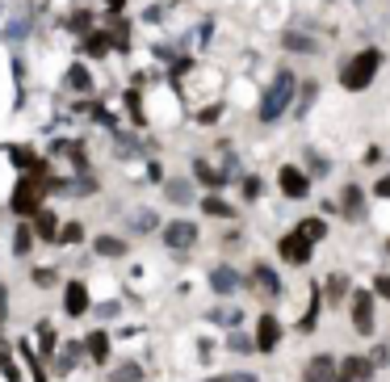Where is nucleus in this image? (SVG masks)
<instances>
[{"instance_id": "nucleus-1", "label": "nucleus", "mask_w": 390, "mask_h": 382, "mask_svg": "<svg viewBox=\"0 0 390 382\" xmlns=\"http://www.w3.org/2000/svg\"><path fill=\"white\" fill-rule=\"evenodd\" d=\"M382 67V50H361V55H353L344 67H340V84L344 88H353V93H361V88H370V80H374V71Z\"/></svg>"}, {"instance_id": "nucleus-2", "label": "nucleus", "mask_w": 390, "mask_h": 382, "mask_svg": "<svg viewBox=\"0 0 390 382\" xmlns=\"http://www.w3.org/2000/svg\"><path fill=\"white\" fill-rule=\"evenodd\" d=\"M294 88H298V80H294V71H281L273 84H269V93H265V101H260V122H277L290 105H294Z\"/></svg>"}, {"instance_id": "nucleus-3", "label": "nucleus", "mask_w": 390, "mask_h": 382, "mask_svg": "<svg viewBox=\"0 0 390 382\" xmlns=\"http://www.w3.org/2000/svg\"><path fill=\"white\" fill-rule=\"evenodd\" d=\"M38 202H42V177H25L17 189H13V210L17 214H38Z\"/></svg>"}, {"instance_id": "nucleus-4", "label": "nucleus", "mask_w": 390, "mask_h": 382, "mask_svg": "<svg viewBox=\"0 0 390 382\" xmlns=\"http://www.w3.org/2000/svg\"><path fill=\"white\" fill-rule=\"evenodd\" d=\"M311 240L302 236V231H290V236H281L277 240V252H281V261H290V265H307L311 261Z\"/></svg>"}, {"instance_id": "nucleus-5", "label": "nucleus", "mask_w": 390, "mask_h": 382, "mask_svg": "<svg viewBox=\"0 0 390 382\" xmlns=\"http://www.w3.org/2000/svg\"><path fill=\"white\" fill-rule=\"evenodd\" d=\"M164 244H168V248L189 252V248L197 244V223H189V219H172V223L164 227Z\"/></svg>"}, {"instance_id": "nucleus-6", "label": "nucleus", "mask_w": 390, "mask_h": 382, "mask_svg": "<svg viewBox=\"0 0 390 382\" xmlns=\"http://www.w3.org/2000/svg\"><path fill=\"white\" fill-rule=\"evenodd\" d=\"M252 341H256V349H260V353H273V349L281 345V324H277V315H269V311H265V315L256 320V336H252Z\"/></svg>"}, {"instance_id": "nucleus-7", "label": "nucleus", "mask_w": 390, "mask_h": 382, "mask_svg": "<svg viewBox=\"0 0 390 382\" xmlns=\"http://www.w3.org/2000/svg\"><path fill=\"white\" fill-rule=\"evenodd\" d=\"M353 328H357L361 336L374 332V294H365V290L353 294Z\"/></svg>"}, {"instance_id": "nucleus-8", "label": "nucleus", "mask_w": 390, "mask_h": 382, "mask_svg": "<svg viewBox=\"0 0 390 382\" xmlns=\"http://www.w3.org/2000/svg\"><path fill=\"white\" fill-rule=\"evenodd\" d=\"M277 185H281L286 198H307V193H311V181H307L302 168H281V172H277Z\"/></svg>"}, {"instance_id": "nucleus-9", "label": "nucleus", "mask_w": 390, "mask_h": 382, "mask_svg": "<svg viewBox=\"0 0 390 382\" xmlns=\"http://www.w3.org/2000/svg\"><path fill=\"white\" fill-rule=\"evenodd\" d=\"M370 374H374L370 357H344L340 370H336V382H370Z\"/></svg>"}, {"instance_id": "nucleus-10", "label": "nucleus", "mask_w": 390, "mask_h": 382, "mask_svg": "<svg viewBox=\"0 0 390 382\" xmlns=\"http://www.w3.org/2000/svg\"><path fill=\"white\" fill-rule=\"evenodd\" d=\"M336 370H340V366H336L332 357H323V353H319V357H311V362H307L302 382H336Z\"/></svg>"}, {"instance_id": "nucleus-11", "label": "nucleus", "mask_w": 390, "mask_h": 382, "mask_svg": "<svg viewBox=\"0 0 390 382\" xmlns=\"http://www.w3.org/2000/svg\"><path fill=\"white\" fill-rule=\"evenodd\" d=\"M63 311H67V315H84V311H88V290H84L80 282H67V290H63Z\"/></svg>"}, {"instance_id": "nucleus-12", "label": "nucleus", "mask_w": 390, "mask_h": 382, "mask_svg": "<svg viewBox=\"0 0 390 382\" xmlns=\"http://www.w3.org/2000/svg\"><path fill=\"white\" fill-rule=\"evenodd\" d=\"M252 286L265 294V299H273V294H281V282H277V273L269 269V265H256L252 269Z\"/></svg>"}, {"instance_id": "nucleus-13", "label": "nucleus", "mask_w": 390, "mask_h": 382, "mask_svg": "<svg viewBox=\"0 0 390 382\" xmlns=\"http://www.w3.org/2000/svg\"><path fill=\"white\" fill-rule=\"evenodd\" d=\"M210 286H214L218 294H231V290H239V273H235L231 265H218V269L210 273Z\"/></svg>"}, {"instance_id": "nucleus-14", "label": "nucleus", "mask_w": 390, "mask_h": 382, "mask_svg": "<svg viewBox=\"0 0 390 382\" xmlns=\"http://www.w3.org/2000/svg\"><path fill=\"white\" fill-rule=\"evenodd\" d=\"M84 353L101 366V362L109 357V336H105V332H88V336H84Z\"/></svg>"}, {"instance_id": "nucleus-15", "label": "nucleus", "mask_w": 390, "mask_h": 382, "mask_svg": "<svg viewBox=\"0 0 390 382\" xmlns=\"http://www.w3.org/2000/svg\"><path fill=\"white\" fill-rule=\"evenodd\" d=\"M34 231H38L42 240H59L63 227H59V219H55L50 210H38V214H34Z\"/></svg>"}, {"instance_id": "nucleus-16", "label": "nucleus", "mask_w": 390, "mask_h": 382, "mask_svg": "<svg viewBox=\"0 0 390 382\" xmlns=\"http://www.w3.org/2000/svg\"><path fill=\"white\" fill-rule=\"evenodd\" d=\"M340 210L353 214V219H361V189H357V185H344V193H340Z\"/></svg>"}, {"instance_id": "nucleus-17", "label": "nucleus", "mask_w": 390, "mask_h": 382, "mask_svg": "<svg viewBox=\"0 0 390 382\" xmlns=\"http://www.w3.org/2000/svg\"><path fill=\"white\" fill-rule=\"evenodd\" d=\"M202 210H206L210 219H235V206H227V202H223V198H214V193H210V198H202Z\"/></svg>"}, {"instance_id": "nucleus-18", "label": "nucleus", "mask_w": 390, "mask_h": 382, "mask_svg": "<svg viewBox=\"0 0 390 382\" xmlns=\"http://www.w3.org/2000/svg\"><path fill=\"white\" fill-rule=\"evenodd\" d=\"M298 231H302V236H307L311 244L328 240V223H323V219H302V223H298Z\"/></svg>"}, {"instance_id": "nucleus-19", "label": "nucleus", "mask_w": 390, "mask_h": 382, "mask_svg": "<svg viewBox=\"0 0 390 382\" xmlns=\"http://www.w3.org/2000/svg\"><path fill=\"white\" fill-rule=\"evenodd\" d=\"M193 172H197V181H202V185H223V181H227V172L210 168L206 160H197V164H193Z\"/></svg>"}, {"instance_id": "nucleus-20", "label": "nucleus", "mask_w": 390, "mask_h": 382, "mask_svg": "<svg viewBox=\"0 0 390 382\" xmlns=\"http://www.w3.org/2000/svg\"><path fill=\"white\" fill-rule=\"evenodd\" d=\"M281 46H286V50H298V55H311V50H315V42H311L307 34H286Z\"/></svg>"}, {"instance_id": "nucleus-21", "label": "nucleus", "mask_w": 390, "mask_h": 382, "mask_svg": "<svg viewBox=\"0 0 390 382\" xmlns=\"http://www.w3.org/2000/svg\"><path fill=\"white\" fill-rule=\"evenodd\" d=\"M97 252H101V257H122V252H126V244H122V240H113V236H97Z\"/></svg>"}, {"instance_id": "nucleus-22", "label": "nucleus", "mask_w": 390, "mask_h": 382, "mask_svg": "<svg viewBox=\"0 0 390 382\" xmlns=\"http://www.w3.org/2000/svg\"><path fill=\"white\" fill-rule=\"evenodd\" d=\"M34 236H38V231H29V227H21V231L13 236V252H17V257H25V252L34 248Z\"/></svg>"}, {"instance_id": "nucleus-23", "label": "nucleus", "mask_w": 390, "mask_h": 382, "mask_svg": "<svg viewBox=\"0 0 390 382\" xmlns=\"http://www.w3.org/2000/svg\"><path fill=\"white\" fill-rule=\"evenodd\" d=\"M80 240H84V227H80V223H67V227L59 231V240H55V244H80Z\"/></svg>"}, {"instance_id": "nucleus-24", "label": "nucleus", "mask_w": 390, "mask_h": 382, "mask_svg": "<svg viewBox=\"0 0 390 382\" xmlns=\"http://www.w3.org/2000/svg\"><path fill=\"white\" fill-rule=\"evenodd\" d=\"M139 374H143V370H139L134 362H126V366H118V370L109 374V382H134V378H139Z\"/></svg>"}, {"instance_id": "nucleus-25", "label": "nucleus", "mask_w": 390, "mask_h": 382, "mask_svg": "<svg viewBox=\"0 0 390 382\" xmlns=\"http://www.w3.org/2000/svg\"><path fill=\"white\" fill-rule=\"evenodd\" d=\"M109 42H113L109 34H88V55H105V50H109Z\"/></svg>"}, {"instance_id": "nucleus-26", "label": "nucleus", "mask_w": 390, "mask_h": 382, "mask_svg": "<svg viewBox=\"0 0 390 382\" xmlns=\"http://www.w3.org/2000/svg\"><path fill=\"white\" fill-rule=\"evenodd\" d=\"M67 80H71V88H80V93H88V88H92V76H88L84 67H71V76H67Z\"/></svg>"}, {"instance_id": "nucleus-27", "label": "nucleus", "mask_w": 390, "mask_h": 382, "mask_svg": "<svg viewBox=\"0 0 390 382\" xmlns=\"http://www.w3.org/2000/svg\"><path fill=\"white\" fill-rule=\"evenodd\" d=\"M55 282H59V278H55V269H34V286H38V290H50Z\"/></svg>"}, {"instance_id": "nucleus-28", "label": "nucleus", "mask_w": 390, "mask_h": 382, "mask_svg": "<svg viewBox=\"0 0 390 382\" xmlns=\"http://www.w3.org/2000/svg\"><path fill=\"white\" fill-rule=\"evenodd\" d=\"M168 198L172 202H189V185L185 181H168Z\"/></svg>"}, {"instance_id": "nucleus-29", "label": "nucleus", "mask_w": 390, "mask_h": 382, "mask_svg": "<svg viewBox=\"0 0 390 382\" xmlns=\"http://www.w3.org/2000/svg\"><path fill=\"white\" fill-rule=\"evenodd\" d=\"M38 345H42L46 353L55 349V328H50V324H38Z\"/></svg>"}, {"instance_id": "nucleus-30", "label": "nucleus", "mask_w": 390, "mask_h": 382, "mask_svg": "<svg viewBox=\"0 0 390 382\" xmlns=\"http://www.w3.org/2000/svg\"><path fill=\"white\" fill-rule=\"evenodd\" d=\"M231 349H235V353H252V349H256V345H252V341H248V336H231Z\"/></svg>"}, {"instance_id": "nucleus-31", "label": "nucleus", "mask_w": 390, "mask_h": 382, "mask_svg": "<svg viewBox=\"0 0 390 382\" xmlns=\"http://www.w3.org/2000/svg\"><path fill=\"white\" fill-rule=\"evenodd\" d=\"M0 366H4V378L17 382V366H13V357H8V353H0Z\"/></svg>"}, {"instance_id": "nucleus-32", "label": "nucleus", "mask_w": 390, "mask_h": 382, "mask_svg": "<svg viewBox=\"0 0 390 382\" xmlns=\"http://www.w3.org/2000/svg\"><path fill=\"white\" fill-rule=\"evenodd\" d=\"M374 290H378L382 299H390V273H386V278H378V286H374Z\"/></svg>"}, {"instance_id": "nucleus-33", "label": "nucleus", "mask_w": 390, "mask_h": 382, "mask_svg": "<svg viewBox=\"0 0 390 382\" xmlns=\"http://www.w3.org/2000/svg\"><path fill=\"white\" fill-rule=\"evenodd\" d=\"M378 198H390V177H382V181H378Z\"/></svg>"}, {"instance_id": "nucleus-34", "label": "nucleus", "mask_w": 390, "mask_h": 382, "mask_svg": "<svg viewBox=\"0 0 390 382\" xmlns=\"http://www.w3.org/2000/svg\"><path fill=\"white\" fill-rule=\"evenodd\" d=\"M4 303H8V294H4V286H0V320H4V311H8Z\"/></svg>"}, {"instance_id": "nucleus-35", "label": "nucleus", "mask_w": 390, "mask_h": 382, "mask_svg": "<svg viewBox=\"0 0 390 382\" xmlns=\"http://www.w3.org/2000/svg\"><path fill=\"white\" fill-rule=\"evenodd\" d=\"M105 4H109V8H113V13H118V8H122V4H126V0H105Z\"/></svg>"}, {"instance_id": "nucleus-36", "label": "nucleus", "mask_w": 390, "mask_h": 382, "mask_svg": "<svg viewBox=\"0 0 390 382\" xmlns=\"http://www.w3.org/2000/svg\"><path fill=\"white\" fill-rule=\"evenodd\" d=\"M235 382H256V378H252V374H244V378H235Z\"/></svg>"}, {"instance_id": "nucleus-37", "label": "nucleus", "mask_w": 390, "mask_h": 382, "mask_svg": "<svg viewBox=\"0 0 390 382\" xmlns=\"http://www.w3.org/2000/svg\"><path fill=\"white\" fill-rule=\"evenodd\" d=\"M206 382H227V378H206Z\"/></svg>"}, {"instance_id": "nucleus-38", "label": "nucleus", "mask_w": 390, "mask_h": 382, "mask_svg": "<svg viewBox=\"0 0 390 382\" xmlns=\"http://www.w3.org/2000/svg\"><path fill=\"white\" fill-rule=\"evenodd\" d=\"M386 252H390V244H386Z\"/></svg>"}]
</instances>
